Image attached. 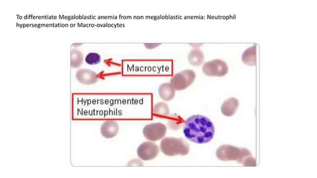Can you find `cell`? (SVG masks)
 Instances as JSON below:
<instances>
[{
    "mask_svg": "<svg viewBox=\"0 0 317 178\" xmlns=\"http://www.w3.org/2000/svg\"><path fill=\"white\" fill-rule=\"evenodd\" d=\"M243 62L249 66H255L257 64V45L247 49L242 56Z\"/></svg>",
    "mask_w": 317,
    "mask_h": 178,
    "instance_id": "obj_11",
    "label": "cell"
},
{
    "mask_svg": "<svg viewBox=\"0 0 317 178\" xmlns=\"http://www.w3.org/2000/svg\"><path fill=\"white\" fill-rule=\"evenodd\" d=\"M160 149L155 143L151 142H146L140 145L137 149L138 156L142 160L149 161L155 159Z\"/></svg>",
    "mask_w": 317,
    "mask_h": 178,
    "instance_id": "obj_7",
    "label": "cell"
},
{
    "mask_svg": "<svg viewBox=\"0 0 317 178\" xmlns=\"http://www.w3.org/2000/svg\"><path fill=\"white\" fill-rule=\"evenodd\" d=\"M216 157L221 161H236L245 166H256V160L250 151L231 145H223L216 151Z\"/></svg>",
    "mask_w": 317,
    "mask_h": 178,
    "instance_id": "obj_2",
    "label": "cell"
},
{
    "mask_svg": "<svg viewBox=\"0 0 317 178\" xmlns=\"http://www.w3.org/2000/svg\"><path fill=\"white\" fill-rule=\"evenodd\" d=\"M183 131L189 141L197 144H205L213 139L215 127L208 117L196 115L189 117L185 121Z\"/></svg>",
    "mask_w": 317,
    "mask_h": 178,
    "instance_id": "obj_1",
    "label": "cell"
},
{
    "mask_svg": "<svg viewBox=\"0 0 317 178\" xmlns=\"http://www.w3.org/2000/svg\"><path fill=\"white\" fill-rule=\"evenodd\" d=\"M167 130V127L162 123H152L144 127L143 134L148 140L155 142L163 138L166 134Z\"/></svg>",
    "mask_w": 317,
    "mask_h": 178,
    "instance_id": "obj_5",
    "label": "cell"
},
{
    "mask_svg": "<svg viewBox=\"0 0 317 178\" xmlns=\"http://www.w3.org/2000/svg\"><path fill=\"white\" fill-rule=\"evenodd\" d=\"M119 126L117 122L110 120L104 122L101 127L102 136L107 139L115 137L118 132Z\"/></svg>",
    "mask_w": 317,
    "mask_h": 178,
    "instance_id": "obj_8",
    "label": "cell"
},
{
    "mask_svg": "<svg viewBox=\"0 0 317 178\" xmlns=\"http://www.w3.org/2000/svg\"><path fill=\"white\" fill-rule=\"evenodd\" d=\"M169 108L164 102L156 104L153 107V115L157 117H166L169 114Z\"/></svg>",
    "mask_w": 317,
    "mask_h": 178,
    "instance_id": "obj_13",
    "label": "cell"
},
{
    "mask_svg": "<svg viewBox=\"0 0 317 178\" xmlns=\"http://www.w3.org/2000/svg\"><path fill=\"white\" fill-rule=\"evenodd\" d=\"M101 60V56L96 53H90L88 54L85 58L86 62L90 65H95L100 63Z\"/></svg>",
    "mask_w": 317,
    "mask_h": 178,
    "instance_id": "obj_14",
    "label": "cell"
},
{
    "mask_svg": "<svg viewBox=\"0 0 317 178\" xmlns=\"http://www.w3.org/2000/svg\"><path fill=\"white\" fill-rule=\"evenodd\" d=\"M195 77L194 71L185 70L175 75L171 78L170 83L176 91H183L193 83Z\"/></svg>",
    "mask_w": 317,
    "mask_h": 178,
    "instance_id": "obj_4",
    "label": "cell"
},
{
    "mask_svg": "<svg viewBox=\"0 0 317 178\" xmlns=\"http://www.w3.org/2000/svg\"><path fill=\"white\" fill-rule=\"evenodd\" d=\"M239 105L238 100L234 98H230L222 104L221 107V112L225 116H232L238 109Z\"/></svg>",
    "mask_w": 317,
    "mask_h": 178,
    "instance_id": "obj_9",
    "label": "cell"
},
{
    "mask_svg": "<svg viewBox=\"0 0 317 178\" xmlns=\"http://www.w3.org/2000/svg\"><path fill=\"white\" fill-rule=\"evenodd\" d=\"M203 72L209 76L222 77L228 73V67L224 61L215 59L205 63L203 67Z\"/></svg>",
    "mask_w": 317,
    "mask_h": 178,
    "instance_id": "obj_6",
    "label": "cell"
},
{
    "mask_svg": "<svg viewBox=\"0 0 317 178\" xmlns=\"http://www.w3.org/2000/svg\"><path fill=\"white\" fill-rule=\"evenodd\" d=\"M158 94L165 102L172 101L175 97L176 90L169 83H165L158 87Z\"/></svg>",
    "mask_w": 317,
    "mask_h": 178,
    "instance_id": "obj_10",
    "label": "cell"
},
{
    "mask_svg": "<svg viewBox=\"0 0 317 178\" xmlns=\"http://www.w3.org/2000/svg\"><path fill=\"white\" fill-rule=\"evenodd\" d=\"M160 148L162 152L168 156H185L189 152V144L183 138H165L161 142Z\"/></svg>",
    "mask_w": 317,
    "mask_h": 178,
    "instance_id": "obj_3",
    "label": "cell"
},
{
    "mask_svg": "<svg viewBox=\"0 0 317 178\" xmlns=\"http://www.w3.org/2000/svg\"><path fill=\"white\" fill-rule=\"evenodd\" d=\"M205 56L203 52L199 49L191 51L188 55V61L192 66H200L204 62Z\"/></svg>",
    "mask_w": 317,
    "mask_h": 178,
    "instance_id": "obj_12",
    "label": "cell"
}]
</instances>
